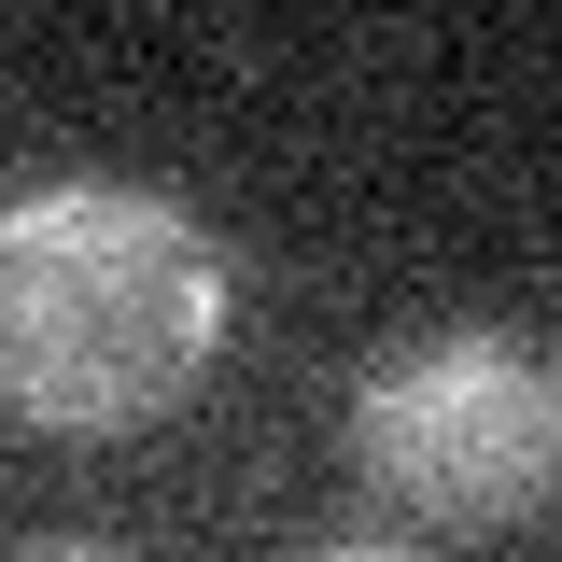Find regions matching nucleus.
Wrapping results in <instances>:
<instances>
[{"instance_id": "1", "label": "nucleus", "mask_w": 562, "mask_h": 562, "mask_svg": "<svg viewBox=\"0 0 562 562\" xmlns=\"http://www.w3.org/2000/svg\"><path fill=\"white\" fill-rule=\"evenodd\" d=\"M239 281L169 183L57 169L0 198V408L43 436H140L225 366Z\"/></svg>"}, {"instance_id": "2", "label": "nucleus", "mask_w": 562, "mask_h": 562, "mask_svg": "<svg viewBox=\"0 0 562 562\" xmlns=\"http://www.w3.org/2000/svg\"><path fill=\"white\" fill-rule=\"evenodd\" d=\"M351 492L422 535H506L562 492V351L535 324H422L351 380Z\"/></svg>"}, {"instance_id": "3", "label": "nucleus", "mask_w": 562, "mask_h": 562, "mask_svg": "<svg viewBox=\"0 0 562 562\" xmlns=\"http://www.w3.org/2000/svg\"><path fill=\"white\" fill-rule=\"evenodd\" d=\"M310 562H422L408 535H338V549H310Z\"/></svg>"}, {"instance_id": "4", "label": "nucleus", "mask_w": 562, "mask_h": 562, "mask_svg": "<svg viewBox=\"0 0 562 562\" xmlns=\"http://www.w3.org/2000/svg\"><path fill=\"white\" fill-rule=\"evenodd\" d=\"M29 562H140V549H85V535H70V549H29Z\"/></svg>"}]
</instances>
